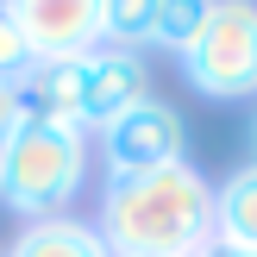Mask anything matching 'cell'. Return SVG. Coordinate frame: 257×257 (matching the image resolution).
Masks as SVG:
<instances>
[{"mask_svg":"<svg viewBox=\"0 0 257 257\" xmlns=\"http://www.w3.org/2000/svg\"><path fill=\"white\" fill-rule=\"evenodd\" d=\"M94 232L113 257H195L213 238V182L188 157L145 176H107Z\"/></svg>","mask_w":257,"mask_h":257,"instance_id":"cell-1","label":"cell"},{"mask_svg":"<svg viewBox=\"0 0 257 257\" xmlns=\"http://www.w3.org/2000/svg\"><path fill=\"white\" fill-rule=\"evenodd\" d=\"M88 182V132L50 125L13 107L0 125V201L25 220H57Z\"/></svg>","mask_w":257,"mask_h":257,"instance_id":"cell-2","label":"cell"},{"mask_svg":"<svg viewBox=\"0 0 257 257\" xmlns=\"http://www.w3.org/2000/svg\"><path fill=\"white\" fill-rule=\"evenodd\" d=\"M176 63H182L188 88L207 100L257 94V0H213L207 25Z\"/></svg>","mask_w":257,"mask_h":257,"instance_id":"cell-3","label":"cell"},{"mask_svg":"<svg viewBox=\"0 0 257 257\" xmlns=\"http://www.w3.org/2000/svg\"><path fill=\"white\" fill-rule=\"evenodd\" d=\"M94 138H100V157H107V176H145V170H163V163H182L188 125H182V113L170 100L151 94Z\"/></svg>","mask_w":257,"mask_h":257,"instance_id":"cell-4","label":"cell"},{"mask_svg":"<svg viewBox=\"0 0 257 257\" xmlns=\"http://www.w3.org/2000/svg\"><path fill=\"white\" fill-rule=\"evenodd\" d=\"M138 100H151V69L138 50H88V75H82V113H75V125L82 132H107L119 113H132Z\"/></svg>","mask_w":257,"mask_h":257,"instance_id":"cell-5","label":"cell"},{"mask_svg":"<svg viewBox=\"0 0 257 257\" xmlns=\"http://www.w3.org/2000/svg\"><path fill=\"white\" fill-rule=\"evenodd\" d=\"M32 38L38 57H75L100 50V0H0Z\"/></svg>","mask_w":257,"mask_h":257,"instance_id":"cell-6","label":"cell"},{"mask_svg":"<svg viewBox=\"0 0 257 257\" xmlns=\"http://www.w3.org/2000/svg\"><path fill=\"white\" fill-rule=\"evenodd\" d=\"M82 75H88V50H75V57H38L32 75L13 88V107L32 113V119H50V125H75V113H82Z\"/></svg>","mask_w":257,"mask_h":257,"instance_id":"cell-7","label":"cell"},{"mask_svg":"<svg viewBox=\"0 0 257 257\" xmlns=\"http://www.w3.org/2000/svg\"><path fill=\"white\" fill-rule=\"evenodd\" d=\"M7 257H113V251H107V238L94 232V220L57 213V220H32L19 238H13Z\"/></svg>","mask_w":257,"mask_h":257,"instance_id":"cell-8","label":"cell"},{"mask_svg":"<svg viewBox=\"0 0 257 257\" xmlns=\"http://www.w3.org/2000/svg\"><path fill=\"white\" fill-rule=\"evenodd\" d=\"M213 238L257 251V163L232 170L220 188H213Z\"/></svg>","mask_w":257,"mask_h":257,"instance_id":"cell-9","label":"cell"},{"mask_svg":"<svg viewBox=\"0 0 257 257\" xmlns=\"http://www.w3.org/2000/svg\"><path fill=\"white\" fill-rule=\"evenodd\" d=\"M151 25H157V0H100V38L113 50L151 44Z\"/></svg>","mask_w":257,"mask_h":257,"instance_id":"cell-10","label":"cell"},{"mask_svg":"<svg viewBox=\"0 0 257 257\" xmlns=\"http://www.w3.org/2000/svg\"><path fill=\"white\" fill-rule=\"evenodd\" d=\"M213 0H157V25H151V44H163L170 57H182L195 44V32L207 25Z\"/></svg>","mask_w":257,"mask_h":257,"instance_id":"cell-11","label":"cell"},{"mask_svg":"<svg viewBox=\"0 0 257 257\" xmlns=\"http://www.w3.org/2000/svg\"><path fill=\"white\" fill-rule=\"evenodd\" d=\"M32 63H38L32 38L19 32V19H13L7 7H0V88H19L25 75H32Z\"/></svg>","mask_w":257,"mask_h":257,"instance_id":"cell-12","label":"cell"},{"mask_svg":"<svg viewBox=\"0 0 257 257\" xmlns=\"http://www.w3.org/2000/svg\"><path fill=\"white\" fill-rule=\"evenodd\" d=\"M195 257H257V251H245V245H226V238H207Z\"/></svg>","mask_w":257,"mask_h":257,"instance_id":"cell-13","label":"cell"},{"mask_svg":"<svg viewBox=\"0 0 257 257\" xmlns=\"http://www.w3.org/2000/svg\"><path fill=\"white\" fill-rule=\"evenodd\" d=\"M13 119V88H0V125Z\"/></svg>","mask_w":257,"mask_h":257,"instance_id":"cell-14","label":"cell"},{"mask_svg":"<svg viewBox=\"0 0 257 257\" xmlns=\"http://www.w3.org/2000/svg\"><path fill=\"white\" fill-rule=\"evenodd\" d=\"M251 151H257V113H251ZM251 163H257V157H251Z\"/></svg>","mask_w":257,"mask_h":257,"instance_id":"cell-15","label":"cell"}]
</instances>
